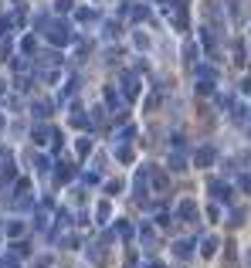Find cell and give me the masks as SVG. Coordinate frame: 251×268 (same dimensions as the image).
<instances>
[{
    "instance_id": "15",
    "label": "cell",
    "mask_w": 251,
    "mask_h": 268,
    "mask_svg": "<svg viewBox=\"0 0 251 268\" xmlns=\"http://www.w3.org/2000/svg\"><path fill=\"white\" fill-rule=\"evenodd\" d=\"M207 217H211V221H217V217H221V207H217V204H211V207H207Z\"/></svg>"
},
{
    "instance_id": "4",
    "label": "cell",
    "mask_w": 251,
    "mask_h": 268,
    "mask_svg": "<svg viewBox=\"0 0 251 268\" xmlns=\"http://www.w3.org/2000/svg\"><path fill=\"white\" fill-rule=\"evenodd\" d=\"M193 163H197V167H211L214 163V150L211 146H200V150L193 153Z\"/></svg>"
},
{
    "instance_id": "3",
    "label": "cell",
    "mask_w": 251,
    "mask_h": 268,
    "mask_svg": "<svg viewBox=\"0 0 251 268\" xmlns=\"http://www.w3.org/2000/svg\"><path fill=\"white\" fill-rule=\"evenodd\" d=\"M207 187L214 190V197H217V200H224V204L231 200V187H228V183H221V180H211Z\"/></svg>"
},
{
    "instance_id": "7",
    "label": "cell",
    "mask_w": 251,
    "mask_h": 268,
    "mask_svg": "<svg viewBox=\"0 0 251 268\" xmlns=\"http://www.w3.org/2000/svg\"><path fill=\"white\" fill-rule=\"evenodd\" d=\"M122 95H126V98H136V95H139V82H136L133 75H126V82H122Z\"/></svg>"
},
{
    "instance_id": "10",
    "label": "cell",
    "mask_w": 251,
    "mask_h": 268,
    "mask_svg": "<svg viewBox=\"0 0 251 268\" xmlns=\"http://www.w3.org/2000/svg\"><path fill=\"white\" fill-rule=\"evenodd\" d=\"M214 251H217V238H204V241H200V255H204V258H211Z\"/></svg>"
},
{
    "instance_id": "6",
    "label": "cell",
    "mask_w": 251,
    "mask_h": 268,
    "mask_svg": "<svg viewBox=\"0 0 251 268\" xmlns=\"http://www.w3.org/2000/svg\"><path fill=\"white\" fill-rule=\"evenodd\" d=\"M170 167H173V170H187V156H183V146H176L173 153H170Z\"/></svg>"
},
{
    "instance_id": "14",
    "label": "cell",
    "mask_w": 251,
    "mask_h": 268,
    "mask_svg": "<svg viewBox=\"0 0 251 268\" xmlns=\"http://www.w3.org/2000/svg\"><path fill=\"white\" fill-rule=\"evenodd\" d=\"M197 92H204V95L214 92V82H197Z\"/></svg>"
},
{
    "instance_id": "16",
    "label": "cell",
    "mask_w": 251,
    "mask_h": 268,
    "mask_svg": "<svg viewBox=\"0 0 251 268\" xmlns=\"http://www.w3.org/2000/svg\"><path fill=\"white\" fill-rule=\"evenodd\" d=\"M245 92H248V95H251V78H248V82H245Z\"/></svg>"
},
{
    "instance_id": "5",
    "label": "cell",
    "mask_w": 251,
    "mask_h": 268,
    "mask_svg": "<svg viewBox=\"0 0 251 268\" xmlns=\"http://www.w3.org/2000/svg\"><path fill=\"white\" fill-rule=\"evenodd\" d=\"M176 214H180L183 221H193V217H197V204H193V200H180V207H176Z\"/></svg>"
},
{
    "instance_id": "8",
    "label": "cell",
    "mask_w": 251,
    "mask_h": 268,
    "mask_svg": "<svg viewBox=\"0 0 251 268\" xmlns=\"http://www.w3.org/2000/svg\"><path fill=\"white\" fill-rule=\"evenodd\" d=\"M173 255H176V258H183V262H187V258L193 255V241H176V245H173Z\"/></svg>"
},
{
    "instance_id": "12",
    "label": "cell",
    "mask_w": 251,
    "mask_h": 268,
    "mask_svg": "<svg viewBox=\"0 0 251 268\" xmlns=\"http://www.w3.org/2000/svg\"><path fill=\"white\" fill-rule=\"evenodd\" d=\"M234 61H238V65H245V61H248V58H245V44H241V41H234Z\"/></svg>"
},
{
    "instance_id": "17",
    "label": "cell",
    "mask_w": 251,
    "mask_h": 268,
    "mask_svg": "<svg viewBox=\"0 0 251 268\" xmlns=\"http://www.w3.org/2000/svg\"><path fill=\"white\" fill-rule=\"evenodd\" d=\"M146 268H156V265H146Z\"/></svg>"
},
{
    "instance_id": "9",
    "label": "cell",
    "mask_w": 251,
    "mask_h": 268,
    "mask_svg": "<svg viewBox=\"0 0 251 268\" xmlns=\"http://www.w3.org/2000/svg\"><path fill=\"white\" fill-rule=\"evenodd\" d=\"M193 75L200 78V82H214V68H211V65H200V61H197V65H193Z\"/></svg>"
},
{
    "instance_id": "2",
    "label": "cell",
    "mask_w": 251,
    "mask_h": 268,
    "mask_svg": "<svg viewBox=\"0 0 251 268\" xmlns=\"http://www.w3.org/2000/svg\"><path fill=\"white\" fill-rule=\"evenodd\" d=\"M48 38L55 41V44H68V41H72V34H68V27H65V24H55V27L48 31Z\"/></svg>"
},
{
    "instance_id": "13",
    "label": "cell",
    "mask_w": 251,
    "mask_h": 268,
    "mask_svg": "<svg viewBox=\"0 0 251 268\" xmlns=\"http://www.w3.org/2000/svg\"><path fill=\"white\" fill-rule=\"evenodd\" d=\"M119 160L129 163V160H133V150H129V146H119Z\"/></svg>"
},
{
    "instance_id": "1",
    "label": "cell",
    "mask_w": 251,
    "mask_h": 268,
    "mask_svg": "<svg viewBox=\"0 0 251 268\" xmlns=\"http://www.w3.org/2000/svg\"><path fill=\"white\" fill-rule=\"evenodd\" d=\"M150 167H143V170L136 173V180H133V187H136V197H146V193H150Z\"/></svg>"
},
{
    "instance_id": "11",
    "label": "cell",
    "mask_w": 251,
    "mask_h": 268,
    "mask_svg": "<svg viewBox=\"0 0 251 268\" xmlns=\"http://www.w3.org/2000/svg\"><path fill=\"white\" fill-rule=\"evenodd\" d=\"M183 58H187V61H197V58H200V51H197V44H193V41H187V48H183Z\"/></svg>"
}]
</instances>
